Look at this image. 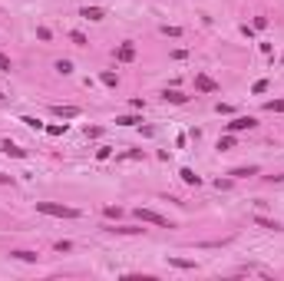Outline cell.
Masks as SVG:
<instances>
[{
	"label": "cell",
	"instance_id": "6da1fadb",
	"mask_svg": "<svg viewBox=\"0 0 284 281\" xmlns=\"http://www.w3.org/2000/svg\"><path fill=\"white\" fill-rule=\"evenodd\" d=\"M40 215H53V218H76L79 212L70 209V205H60V202H37Z\"/></svg>",
	"mask_w": 284,
	"mask_h": 281
},
{
	"label": "cell",
	"instance_id": "7a4b0ae2",
	"mask_svg": "<svg viewBox=\"0 0 284 281\" xmlns=\"http://www.w3.org/2000/svg\"><path fill=\"white\" fill-rule=\"evenodd\" d=\"M135 215H139V222H149V225H159V228H175L169 218H162L159 212H152V209H135Z\"/></svg>",
	"mask_w": 284,
	"mask_h": 281
},
{
	"label": "cell",
	"instance_id": "3957f363",
	"mask_svg": "<svg viewBox=\"0 0 284 281\" xmlns=\"http://www.w3.org/2000/svg\"><path fill=\"white\" fill-rule=\"evenodd\" d=\"M254 126H258V119H254V116H235L231 122H225V129H228V132H245V129H254Z\"/></svg>",
	"mask_w": 284,
	"mask_h": 281
},
{
	"label": "cell",
	"instance_id": "277c9868",
	"mask_svg": "<svg viewBox=\"0 0 284 281\" xmlns=\"http://www.w3.org/2000/svg\"><path fill=\"white\" fill-rule=\"evenodd\" d=\"M195 89L198 93H218V83H215L208 73H195Z\"/></svg>",
	"mask_w": 284,
	"mask_h": 281
},
{
	"label": "cell",
	"instance_id": "5b68a950",
	"mask_svg": "<svg viewBox=\"0 0 284 281\" xmlns=\"http://www.w3.org/2000/svg\"><path fill=\"white\" fill-rule=\"evenodd\" d=\"M103 232H109V235H139L142 228L139 225H103Z\"/></svg>",
	"mask_w": 284,
	"mask_h": 281
},
{
	"label": "cell",
	"instance_id": "8992f818",
	"mask_svg": "<svg viewBox=\"0 0 284 281\" xmlns=\"http://www.w3.org/2000/svg\"><path fill=\"white\" fill-rule=\"evenodd\" d=\"M116 60L119 63H132L135 60V43H122V47L116 50Z\"/></svg>",
	"mask_w": 284,
	"mask_h": 281
},
{
	"label": "cell",
	"instance_id": "52a82bcc",
	"mask_svg": "<svg viewBox=\"0 0 284 281\" xmlns=\"http://www.w3.org/2000/svg\"><path fill=\"white\" fill-rule=\"evenodd\" d=\"M53 116H60V119H76L79 106H53Z\"/></svg>",
	"mask_w": 284,
	"mask_h": 281
},
{
	"label": "cell",
	"instance_id": "ba28073f",
	"mask_svg": "<svg viewBox=\"0 0 284 281\" xmlns=\"http://www.w3.org/2000/svg\"><path fill=\"white\" fill-rule=\"evenodd\" d=\"M0 149H4L7 156H14V159H24V156H27V149H20V146L10 143V139H4V143H0Z\"/></svg>",
	"mask_w": 284,
	"mask_h": 281
},
{
	"label": "cell",
	"instance_id": "9c48e42d",
	"mask_svg": "<svg viewBox=\"0 0 284 281\" xmlns=\"http://www.w3.org/2000/svg\"><path fill=\"white\" fill-rule=\"evenodd\" d=\"M162 99H166V103H175V106H185V103H189V96H185V93H179V89H166V93H162Z\"/></svg>",
	"mask_w": 284,
	"mask_h": 281
},
{
	"label": "cell",
	"instance_id": "30bf717a",
	"mask_svg": "<svg viewBox=\"0 0 284 281\" xmlns=\"http://www.w3.org/2000/svg\"><path fill=\"white\" fill-rule=\"evenodd\" d=\"M79 17H83V20H93V24H99V20H103V7H83L79 10Z\"/></svg>",
	"mask_w": 284,
	"mask_h": 281
},
{
	"label": "cell",
	"instance_id": "8fae6325",
	"mask_svg": "<svg viewBox=\"0 0 284 281\" xmlns=\"http://www.w3.org/2000/svg\"><path fill=\"white\" fill-rule=\"evenodd\" d=\"M179 179H182L185 185H202V176H195L192 169H182V172H179Z\"/></svg>",
	"mask_w": 284,
	"mask_h": 281
},
{
	"label": "cell",
	"instance_id": "7c38bea8",
	"mask_svg": "<svg viewBox=\"0 0 284 281\" xmlns=\"http://www.w3.org/2000/svg\"><path fill=\"white\" fill-rule=\"evenodd\" d=\"M10 258H17V261H37V251H27V248H17V251H10Z\"/></svg>",
	"mask_w": 284,
	"mask_h": 281
},
{
	"label": "cell",
	"instance_id": "4fadbf2b",
	"mask_svg": "<svg viewBox=\"0 0 284 281\" xmlns=\"http://www.w3.org/2000/svg\"><path fill=\"white\" fill-rule=\"evenodd\" d=\"M254 225H261V228H268V232H277V228H281L277 222H271V218H264V215H254Z\"/></svg>",
	"mask_w": 284,
	"mask_h": 281
},
{
	"label": "cell",
	"instance_id": "5bb4252c",
	"mask_svg": "<svg viewBox=\"0 0 284 281\" xmlns=\"http://www.w3.org/2000/svg\"><path fill=\"white\" fill-rule=\"evenodd\" d=\"M99 83H103V86H116V83H119V76H116L112 70H103V73H99Z\"/></svg>",
	"mask_w": 284,
	"mask_h": 281
},
{
	"label": "cell",
	"instance_id": "9a60e30c",
	"mask_svg": "<svg viewBox=\"0 0 284 281\" xmlns=\"http://www.w3.org/2000/svg\"><path fill=\"white\" fill-rule=\"evenodd\" d=\"M218 149H221V153H228V149H235V132H228V136H221V139H218Z\"/></svg>",
	"mask_w": 284,
	"mask_h": 281
},
{
	"label": "cell",
	"instance_id": "2e32d148",
	"mask_svg": "<svg viewBox=\"0 0 284 281\" xmlns=\"http://www.w3.org/2000/svg\"><path fill=\"white\" fill-rule=\"evenodd\" d=\"M231 176H235V179H248V176H258V166H248V169H235Z\"/></svg>",
	"mask_w": 284,
	"mask_h": 281
},
{
	"label": "cell",
	"instance_id": "e0dca14e",
	"mask_svg": "<svg viewBox=\"0 0 284 281\" xmlns=\"http://www.w3.org/2000/svg\"><path fill=\"white\" fill-rule=\"evenodd\" d=\"M43 129H47V136H63V132H66V122H63V126H60V122H50V126H43Z\"/></svg>",
	"mask_w": 284,
	"mask_h": 281
},
{
	"label": "cell",
	"instance_id": "ac0fdd59",
	"mask_svg": "<svg viewBox=\"0 0 284 281\" xmlns=\"http://www.w3.org/2000/svg\"><path fill=\"white\" fill-rule=\"evenodd\" d=\"M264 109H268V112H284V99H268Z\"/></svg>",
	"mask_w": 284,
	"mask_h": 281
},
{
	"label": "cell",
	"instance_id": "d6986e66",
	"mask_svg": "<svg viewBox=\"0 0 284 281\" xmlns=\"http://www.w3.org/2000/svg\"><path fill=\"white\" fill-rule=\"evenodd\" d=\"M56 73L70 76V73H73V63H70V60H56Z\"/></svg>",
	"mask_w": 284,
	"mask_h": 281
},
{
	"label": "cell",
	"instance_id": "ffe728a7",
	"mask_svg": "<svg viewBox=\"0 0 284 281\" xmlns=\"http://www.w3.org/2000/svg\"><path fill=\"white\" fill-rule=\"evenodd\" d=\"M169 265H175V268H195V261H189V258H169Z\"/></svg>",
	"mask_w": 284,
	"mask_h": 281
},
{
	"label": "cell",
	"instance_id": "44dd1931",
	"mask_svg": "<svg viewBox=\"0 0 284 281\" xmlns=\"http://www.w3.org/2000/svg\"><path fill=\"white\" fill-rule=\"evenodd\" d=\"M116 122H119V126H139L142 119H139V116H119Z\"/></svg>",
	"mask_w": 284,
	"mask_h": 281
},
{
	"label": "cell",
	"instance_id": "7402d4cb",
	"mask_svg": "<svg viewBox=\"0 0 284 281\" xmlns=\"http://www.w3.org/2000/svg\"><path fill=\"white\" fill-rule=\"evenodd\" d=\"M70 40L76 43V47H86V37H83V33H79V30H73V33H70Z\"/></svg>",
	"mask_w": 284,
	"mask_h": 281
},
{
	"label": "cell",
	"instance_id": "603a6c76",
	"mask_svg": "<svg viewBox=\"0 0 284 281\" xmlns=\"http://www.w3.org/2000/svg\"><path fill=\"white\" fill-rule=\"evenodd\" d=\"M10 70H14V63H10V56H4V53H0V73H10Z\"/></svg>",
	"mask_w": 284,
	"mask_h": 281
},
{
	"label": "cell",
	"instance_id": "cb8c5ba5",
	"mask_svg": "<svg viewBox=\"0 0 284 281\" xmlns=\"http://www.w3.org/2000/svg\"><path fill=\"white\" fill-rule=\"evenodd\" d=\"M162 37H175V40H179L182 30H179V27H162Z\"/></svg>",
	"mask_w": 284,
	"mask_h": 281
},
{
	"label": "cell",
	"instance_id": "d4e9b609",
	"mask_svg": "<svg viewBox=\"0 0 284 281\" xmlns=\"http://www.w3.org/2000/svg\"><path fill=\"white\" fill-rule=\"evenodd\" d=\"M122 215V209H119V205H106V218H119Z\"/></svg>",
	"mask_w": 284,
	"mask_h": 281
},
{
	"label": "cell",
	"instance_id": "484cf974",
	"mask_svg": "<svg viewBox=\"0 0 284 281\" xmlns=\"http://www.w3.org/2000/svg\"><path fill=\"white\" fill-rule=\"evenodd\" d=\"M20 122H27V126H30V129H43V122H40V119H33V116H24V119H20Z\"/></svg>",
	"mask_w": 284,
	"mask_h": 281
},
{
	"label": "cell",
	"instance_id": "4316f807",
	"mask_svg": "<svg viewBox=\"0 0 284 281\" xmlns=\"http://www.w3.org/2000/svg\"><path fill=\"white\" fill-rule=\"evenodd\" d=\"M268 27V17H254V30H264Z\"/></svg>",
	"mask_w": 284,
	"mask_h": 281
},
{
	"label": "cell",
	"instance_id": "83f0119b",
	"mask_svg": "<svg viewBox=\"0 0 284 281\" xmlns=\"http://www.w3.org/2000/svg\"><path fill=\"white\" fill-rule=\"evenodd\" d=\"M139 156H142V149H129V153L119 156V159H139Z\"/></svg>",
	"mask_w": 284,
	"mask_h": 281
},
{
	"label": "cell",
	"instance_id": "f1b7e54d",
	"mask_svg": "<svg viewBox=\"0 0 284 281\" xmlns=\"http://www.w3.org/2000/svg\"><path fill=\"white\" fill-rule=\"evenodd\" d=\"M0 185H14V176H4L0 172Z\"/></svg>",
	"mask_w": 284,
	"mask_h": 281
},
{
	"label": "cell",
	"instance_id": "f546056e",
	"mask_svg": "<svg viewBox=\"0 0 284 281\" xmlns=\"http://www.w3.org/2000/svg\"><path fill=\"white\" fill-rule=\"evenodd\" d=\"M0 99H4V93H0Z\"/></svg>",
	"mask_w": 284,
	"mask_h": 281
}]
</instances>
